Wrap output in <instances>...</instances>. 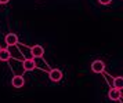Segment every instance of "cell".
<instances>
[{
    "label": "cell",
    "mask_w": 123,
    "mask_h": 103,
    "mask_svg": "<svg viewBox=\"0 0 123 103\" xmlns=\"http://www.w3.org/2000/svg\"><path fill=\"white\" fill-rule=\"evenodd\" d=\"M29 51H31V56H32V59L43 58V55H44V48H43L42 45H39V44L32 45V47L29 48Z\"/></svg>",
    "instance_id": "cell-1"
},
{
    "label": "cell",
    "mask_w": 123,
    "mask_h": 103,
    "mask_svg": "<svg viewBox=\"0 0 123 103\" xmlns=\"http://www.w3.org/2000/svg\"><path fill=\"white\" fill-rule=\"evenodd\" d=\"M91 70L93 73H97V74H102L105 71V63L102 60H94L91 63Z\"/></svg>",
    "instance_id": "cell-2"
},
{
    "label": "cell",
    "mask_w": 123,
    "mask_h": 103,
    "mask_svg": "<svg viewBox=\"0 0 123 103\" xmlns=\"http://www.w3.org/2000/svg\"><path fill=\"white\" fill-rule=\"evenodd\" d=\"M22 67H24V70L32 71V70H35V69L37 67V65H36L35 59H32V58H26V59H24V62H22Z\"/></svg>",
    "instance_id": "cell-3"
},
{
    "label": "cell",
    "mask_w": 123,
    "mask_h": 103,
    "mask_svg": "<svg viewBox=\"0 0 123 103\" xmlns=\"http://www.w3.org/2000/svg\"><path fill=\"white\" fill-rule=\"evenodd\" d=\"M4 41L8 47H14L18 44V36L15 33H7L6 37H4Z\"/></svg>",
    "instance_id": "cell-4"
},
{
    "label": "cell",
    "mask_w": 123,
    "mask_h": 103,
    "mask_svg": "<svg viewBox=\"0 0 123 103\" xmlns=\"http://www.w3.org/2000/svg\"><path fill=\"white\" fill-rule=\"evenodd\" d=\"M49 77H50L51 81L58 82V81L62 80V71L60 70V69H51V70L49 71Z\"/></svg>",
    "instance_id": "cell-5"
},
{
    "label": "cell",
    "mask_w": 123,
    "mask_h": 103,
    "mask_svg": "<svg viewBox=\"0 0 123 103\" xmlns=\"http://www.w3.org/2000/svg\"><path fill=\"white\" fill-rule=\"evenodd\" d=\"M11 84H12L14 88H22L24 85H25V78H24V76H21V74H15V76L12 77Z\"/></svg>",
    "instance_id": "cell-6"
},
{
    "label": "cell",
    "mask_w": 123,
    "mask_h": 103,
    "mask_svg": "<svg viewBox=\"0 0 123 103\" xmlns=\"http://www.w3.org/2000/svg\"><path fill=\"white\" fill-rule=\"evenodd\" d=\"M108 98L111 100H120L122 98V91L120 89H116V88H111L109 92H108Z\"/></svg>",
    "instance_id": "cell-7"
},
{
    "label": "cell",
    "mask_w": 123,
    "mask_h": 103,
    "mask_svg": "<svg viewBox=\"0 0 123 103\" xmlns=\"http://www.w3.org/2000/svg\"><path fill=\"white\" fill-rule=\"evenodd\" d=\"M11 58V52L7 48H0V60L1 62H6Z\"/></svg>",
    "instance_id": "cell-8"
},
{
    "label": "cell",
    "mask_w": 123,
    "mask_h": 103,
    "mask_svg": "<svg viewBox=\"0 0 123 103\" xmlns=\"http://www.w3.org/2000/svg\"><path fill=\"white\" fill-rule=\"evenodd\" d=\"M112 84H113V88H116V89H120V91H122V88H123V78H122V77H115V78L112 80Z\"/></svg>",
    "instance_id": "cell-9"
},
{
    "label": "cell",
    "mask_w": 123,
    "mask_h": 103,
    "mask_svg": "<svg viewBox=\"0 0 123 103\" xmlns=\"http://www.w3.org/2000/svg\"><path fill=\"white\" fill-rule=\"evenodd\" d=\"M100 1V4H102V5H106V4H109L112 0H98Z\"/></svg>",
    "instance_id": "cell-10"
},
{
    "label": "cell",
    "mask_w": 123,
    "mask_h": 103,
    "mask_svg": "<svg viewBox=\"0 0 123 103\" xmlns=\"http://www.w3.org/2000/svg\"><path fill=\"white\" fill-rule=\"evenodd\" d=\"M10 0H0V4H7Z\"/></svg>",
    "instance_id": "cell-11"
}]
</instances>
